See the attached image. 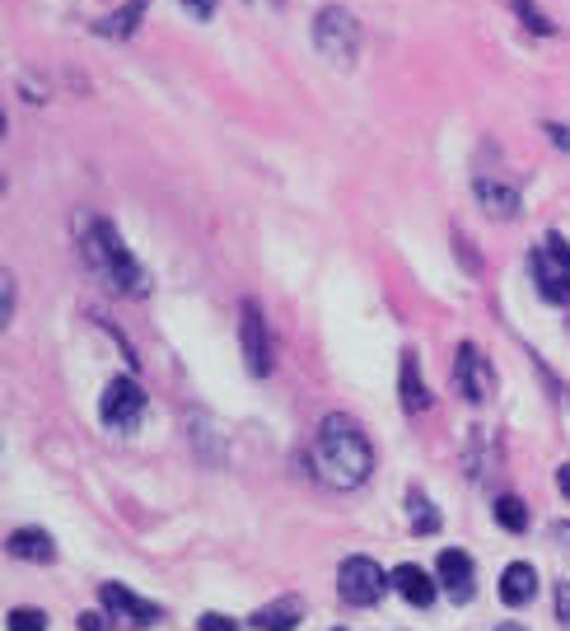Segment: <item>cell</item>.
I'll return each mask as SVG.
<instances>
[{
	"label": "cell",
	"mask_w": 570,
	"mask_h": 631,
	"mask_svg": "<svg viewBox=\"0 0 570 631\" xmlns=\"http://www.w3.org/2000/svg\"><path fill=\"white\" fill-rule=\"evenodd\" d=\"M370 468H374V454H370V440L360 435V425L342 412L323 417L319 435H313V472H319V482L337 486V492H351V486L370 478Z\"/></svg>",
	"instance_id": "cell-1"
},
{
	"label": "cell",
	"mask_w": 570,
	"mask_h": 631,
	"mask_svg": "<svg viewBox=\"0 0 570 631\" xmlns=\"http://www.w3.org/2000/svg\"><path fill=\"white\" fill-rule=\"evenodd\" d=\"M89 258H94V272H103L117 290L146 295V267L132 258V248H126L113 234V225H103V220H94V230H89Z\"/></svg>",
	"instance_id": "cell-2"
},
{
	"label": "cell",
	"mask_w": 570,
	"mask_h": 631,
	"mask_svg": "<svg viewBox=\"0 0 570 631\" xmlns=\"http://www.w3.org/2000/svg\"><path fill=\"white\" fill-rule=\"evenodd\" d=\"M533 281L552 305H570V244L561 234H547L543 244L533 248Z\"/></svg>",
	"instance_id": "cell-3"
},
{
	"label": "cell",
	"mask_w": 570,
	"mask_h": 631,
	"mask_svg": "<svg viewBox=\"0 0 570 631\" xmlns=\"http://www.w3.org/2000/svg\"><path fill=\"white\" fill-rule=\"evenodd\" d=\"M393 585V580L379 571V566L370 561V557H346L342 561V576H337V590H342V598L346 604H356V608H370V604H379L384 598V590Z\"/></svg>",
	"instance_id": "cell-4"
},
{
	"label": "cell",
	"mask_w": 570,
	"mask_h": 631,
	"mask_svg": "<svg viewBox=\"0 0 570 631\" xmlns=\"http://www.w3.org/2000/svg\"><path fill=\"white\" fill-rule=\"evenodd\" d=\"M313 42H319V52L332 57L337 66H351V61H356V47H360L356 20H351L346 10H323L319 24H313Z\"/></svg>",
	"instance_id": "cell-5"
},
{
	"label": "cell",
	"mask_w": 570,
	"mask_h": 631,
	"mask_svg": "<svg viewBox=\"0 0 570 631\" xmlns=\"http://www.w3.org/2000/svg\"><path fill=\"white\" fill-rule=\"evenodd\" d=\"M103 421L113 425V431H132V425L146 417V393H140L136 379H113L103 393Z\"/></svg>",
	"instance_id": "cell-6"
},
{
	"label": "cell",
	"mask_w": 570,
	"mask_h": 631,
	"mask_svg": "<svg viewBox=\"0 0 570 631\" xmlns=\"http://www.w3.org/2000/svg\"><path fill=\"white\" fill-rule=\"evenodd\" d=\"M454 384L463 393L468 403H482L491 388H496V370H491V360L478 351L472 342L458 346V360H454Z\"/></svg>",
	"instance_id": "cell-7"
},
{
	"label": "cell",
	"mask_w": 570,
	"mask_h": 631,
	"mask_svg": "<svg viewBox=\"0 0 570 631\" xmlns=\"http://www.w3.org/2000/svg\"><path fill=\"white\" fill-rule=\"evenodd\" d=\"M435 571H439V585L449 590L454 604H468L472 590H478V571H472V557H468V552H458V547L439 552Z\"/></svg>",
	"instance_id": "cell-8"
},
{
	"label": "cell",
	"mask_w": 570,
	"mask_h": 631,
	"mask_svg": "<svg viewBox=\"0 0 570 631\" xmlns=\"http://www.w3.org/2000/svg\"><path fill=\"white\" fill-rule=\"evenodd\" d=\"M244 356H248V370L252 374H267L272 370V342H267V323H262V309L252 305H244Z\"/></svg>",
	"instance_id": "cell-9"
},
{
	"label": "cell",
	"mask_w": 570,
	"mask_h": 631,
	"mask_svg": "<svg viewBox=\"0 0 570 631\" xmlns=\"http://www.w3.org/2000/svg\"><path fill=\"white\" fill-rule=\"evenodd\" d=\"M99 598H103V608L113 613V618L132 622V627H154V622H160V608L146 604V598H136L132 590H122V585H103Z\"/></svg>",
	"instance_id": "cell-10"
},
{
	"label": "cell",
	"mask_w": 570,
	"mask_h": 631,
	"mask_svg": "<svg viewBox=\"0 0 570 631\" xmlns=\"http://www.w3.org/2000/svg\"><path fill=\"white\" fill-rule=\"evenodd\" d=\"M393 585H398V594L407 598L411 608H431L435 604V576L421 571V566H411V561L393 571Z\"/></svg>",
	"instance_id": "cell-11"
},
{
	"label": "cell",
	"mask_w": 570,
	"mask_h": 631,
	"mask_svg": "<svg viewBox=\"0 0 570 631\" xmlns=\"http://www.w3.org/2000/svg\"><path fill=\"white\" fill-rule=\"evenodd\" d=\"M537 594V571L529 561H515V566H505V576H500V598L510 608H519V604H529V598Z\"/></svg>",
	"instance_id": "cell-12"
},
{
	"label": "cell",
	"mask_w": 570,
	"mask_h": 631,
	"mask_svg": "<svg viewBox=\"0 0 570 631\" xmlns=\"http://www.w3.org/2000/svg\"><path fill=\"white\" fill-rule=\"evenodd\" d=\"M5 552H10V557H20V561H52V557H57V547H52V539H47L42 529H20V533H10V539H5Z\"/></svg>",
	"instance_id": "cell-13"
},
{
	"label": "cell",
	"mask_w": 570,
	"mask_h": 631,
	"mask_svg": "<svg viewBox=\"0 0 570 631\" xmlns=\"http://www.w3.org/2000/svg\"><path fill=\"white\" fill-rule=\"evenodd\" d=\"M425 403H431V393H425L417 356L402 351V407H407V412H425Z\"/></svg>",
	"instance_id": "cell-14"
},
{
	"label": "cell",
	"mask_w": 570,
	"mask_h": 631,
	"mask_svg": "<svg viewBox=\"0 0 570 631\" xmlns=\"http://www.w3.org/2000/svg\"><path fill=\"white\" fill-rule=\"evenodd\" d=\"M478 197H482V207H486L491 215H500V220H510V215L519 211V193H515V187H505V183L482 178V183H478Z\"/></svg>",
	"instance_id": "cell-15"
},
{
	"label": "cell",
	"mask_w": 570,
	"mask_h": 631,
	"mask_svg": "<svg viewBox=\"0 0 570 631\" xmlns=\"http://www.w3.org/2000/svg\"><path fill=\"white\" fill-rule=\"evenodd\" d=\"M258 631H295L299 627V604L295 598H281V604H267L258 618H252Z\"/></svg>",
	"instance_id": "cell-16"
},
{
	"label": "cell",
	"mask_w": 570,
	"mask_h": 631,
	"mask_svg": "<svg viewBox=\"0 0 570 631\" xmlns=\"http://www.w3.org/2000/svg\"><path fill=\"white\" fill-rule=\"evenodd\" d=\"M140 14H146V0H132V5H126V10H117L113 20H108V24H99V28H103L108 38H117V34L126 38V34H132V28H136V20H140Z\"/></svg>",
	"instance_id": "cell-17"
},
{
	"label": "cell",
	"mask_w": 570,
	"mask_h": 631,
	"mask_svg": "<svg viewBox=\"0 0 570 631\" xmlns=\"http://www.w3.org/2000/svg\"><path fill=\"white\" fill-rule=\"evenodd\" d=\"M496 519H500V524L510 529V533H524V524H529L524 500H519V496H500V500H496Z\"/></svg>",
	"instance_id": "cell-18"
},
{
	"label": "cell",
	"mask_w": 570,
	"mask_h": 631,
	"mask_svg": "<svg viewBox=\"0 0 570 631\" xmlns=\"http://www.w3.org/2000/svg\"><path fill=\"white\" fill-rule=\"evenodd\" d=\"M411 529H417V533H435L439 529V515L431 510V500H425V496H411Z\"/></svg>",
	"instance_id": "cell-19"
},
{
	"label": "cell",
	"mask_w": 570,
	"mask_h": 631,
	"mask_svg": "<svg viewBox=\"0 0 570 631\" xmlns=\"http://www.w3.org/2000/svg\"><path fill=\"white\" fill-rule=\"evenodd\" d=\"M5 627L10 631H42L47 627V613H38V608H10Z\"/></svg>",
	"instance_id": "cell-20"
},
{
	"label": "cell",
	"mask_w": 570,
	"mask_h": 631,
	"mask_svg": "<svg viewBox=\"0 0 570 631\" xmlns=\"http://www.w3.org/2000/svg\"><path fill=\"white\" fill-rule=\"evenodd\" d=\"M515 10H519V14H524V24H529V28H537V34H552V20H547V14H543V10H533V5H529V0H515Z\"/></svg>",
	"instance_id": "cell-21"
},
{
	"label": "cell",
	"mask_w": 570,
	"mask_h": 631,
	"mask_svg": "<svg viewBox=\"0 0 570 631\" xmlns=\"http://www.w3.org/2000/svg\"><path fill=\"white\" fill-rule=\"evenodd\" d=\"M178 5L187 14H197V20H211V14H215V0H178Z\"/></svg>",
	"instance_id": "cell-22"
},
{
	"label": "cell",
	"mask_w": 570,
	"mask_h": 631,
	"mask_svg": "<svg viewBox=\"0 0 570 631\" xmlns=\"http://www.w3.org/2000/svg\"><path fill=\"white\" fill-rule=\"evenodd\" d=\"M201 631H239V627H234L230 618H220V613H206V618H201Z\"/></svg>",
	"instance_id": "cell-23"
},
{
	"label": "cell",
	"mask_w": 570,
	"mask_h": 631,
	"mask_svg": "<svg viewBox=\"0 0 570 631\" xmlns=\"http://www.w3.org/2000/svg\"><path fill=\"white\" fill-rule=\"evenodd\" d=\"M557 613H561V622L570 627V580H561V585H557Z\"/></svg>",
	"instance_id": "cell-24"
},
{
	"label": "cell",
	"mask_w": 570,
	"mask_h": 631,
	"mask_svg": "<svg viewBox=\"0 0 570 631\" xmlns=\"http://www.w3.org/2000/svg\"><path fill=\"white\" fill-rule=\"evenodd\" d=\"M80 631H108V613H80Z\"/></svg>",
	"instance_id": "cell-25"
},
{
	"label": "cell",
	"mask_w": 570,
	"mask_h": 631,
	"mask_svg": "<svg viewBox=\"0 0 570 631\" xmlns=\"http://www.w3.org/2000/svg\"><path fill=\"white\" fill-rule=\"evenodd\" d=\"M557 486H561V492H566V496H570V463H566V468H561V472H557Z\"/></svg>",
	"instance_id": "cell-26"
},
{
	"label": "cell",
	"mask_w": 570,
	"mask_h": 631,
	"mask_svg": "<svg viewBox=\"0 0 570 631\" xmlns=\"http://www.w3.org/2000/svg\"><path fill=\"white\" fill-rule=\"evenodd\" d=\"M496 631H524V627H515V622H505V627H496Z\"/></svg>",
	"instance_id": "cell-27"
}]
</instances>
